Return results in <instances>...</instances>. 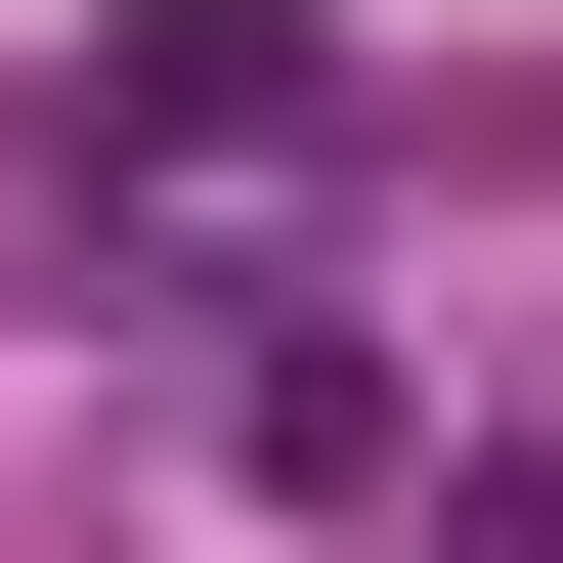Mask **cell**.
Instances as JSON below:
<instances>
[{"label":"cell","instance_id":"6da1fadb","mask_svg":"<svg viewBox=\"0 0 563 563\" xmlns=\"http://www.w3.org/2000/svg\"><path fill=\"white\" fill-rule=\"evenodd\" d=\"M174 477H217V520H390V477H433V390L347 347V303H217V347H174Z\"/></svg>","mask_w":563,"mask_h":563},{"label":"cell","instance_id":"7a4b0ae2","mask_svg":"<svg viewBox=\"0 0 563 563\" xmlns=\"http://www.w3.org/2000/svg\"><path fill=\"white\" fill-rule=\"evenodd\" d=\"M303 131H347L303 0H174V44H131V174H303Z\"/></svg>","mask_w":563,"mask_h":563},{"label":"cell","instance_id":"3957f363","mask_svg":"<svg viewBox=\"0 0 563 563\" xmlns=\"http://www.w3.org/2000/svg\"><path fill=\"white\" fill-rule=\"evenodd\" d=\"M390 563H563V433H433V477H390Z\"/></svg>","mask_w":563,"mask_h":563}]
</instances>
